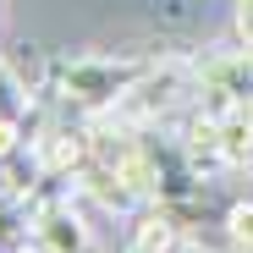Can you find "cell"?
Here are the masks:
<instances>
[{
    "mask_svg": "<svg viewBox=\"0 0 253 253\" xmlns=\"http://www.w3.org/2000/svg\"><path fill=\"white\" fill-rule=\"evenodd\" d=\"M33 242L44 253H94L88 242V226L72 204H39L33 209Z\"/></svg>",
    "mask_w": 253,
    "mask_h": 253,
    "instance_id": "7a4b0ae2",
    "label": "cell"
},
{
    "mask_svg": "<svg viewBox=\"0 0 253 253\" xmlns=\"http://www.w3.org/2000/svg\"><path fill=\"white\" fill-rule=\"evenodd\" d=\"M17 143H22V126H17V121H6V116H0V160H6V154H11Z\"/></svg>",
    "mask_w": 253,
    "mask_h": 253,
    "instance_id": "5b68a950",
    "label": "cell"
},
{
    "mask_svg": "<svg viewBox=\"0 0 253 253\" xmlns=\"http://www.w3.org/2000/svg\"><path fill=\"white\" fill-rule=\"evenodd\" d=\"M215 154H220V165H253V110L248 105H237V110L220 116Z\"/></svg>",
    "mask_w": 253,
    "mask_h": 253,
    "instance_id": "277c9868",
    "label": "cell"
},
{
    "mask_svg": "<svg viewBox=\"0 0 253 253\" xmlns=\"http://www.w3.org/2000/svg\"><path fill=\"white\" fill-rule=\"evenodd\" d=\"M182 242H187V226L160 204L154 215H143V220L132 226V242H126L121 253H182Z\"/></svg>",
    "mask_w": 253,
    "mask_h": 253,
    "instance_id": "3957f363",
    "label": "cell"
},
{
    "mask_svg": "<svg viewBox=\"0 0 253 253\" xmlns=\"http://www.w3.org/2000/svg\"><path fill=\"white\" fill-rule=\"evenodd\" d=\"M154 61H116V55H83V61H66L55 66V83H61V94L83 110H110L132 83L149 72Z\"/></svg>",
    "mask_w": 253,
    "mask_h": 253,
    "instance_id": "6da1fadb",
    "label": "cell"
},
{
    "mask_svg": "<svg viewBox=\"0 0 253 253\" xmlns=\"http://www.w3.org/2000/svg\"><path fill=\"white\" fill-rule=\"evenodd\" d=\"M248 110H253V99H248Z\"/></svg>",
    "mask_w": 253,
    "mask_h": 253,
    "instance_id": "52a82bcc",
    "label": "cell"
},
{
    "mask_svg": "<svg viewBox=\"0 0 253 253\" xmlns=\"http://www.w3.org/2000/svg\"><path fill=\"white\" fill-rule=\"evenodd\" d=\"M237 28H242V39H248V50H253V0H242V11H237Z\"/></svg>",
    "mask_w": 253,
    "mask_h": 253,
    "instance_id": "8992f818",
    "label": "cell"
}]
</instances>
